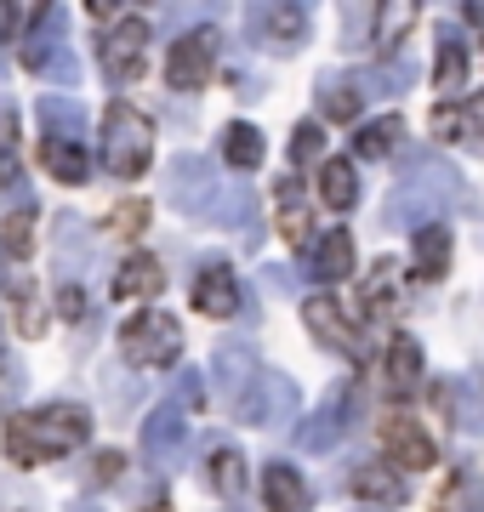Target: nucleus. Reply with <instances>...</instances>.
Listing matches in <instances>:
<instances>
[{"label": "nucleus", "instance_id": "46", "mask_svg": "<svg viewBox=\"0 0 484 512\" xmlns=\"http://www.w3.org/2000/svg\"><path fill=\"white\" fill-rule=\"evenodd\" d=\"M75 512H97V507H75Z\"/></svg>", "mask_w": 484, "mask_h": 512}, {"label": "nucleus", "instance_id": "9", "mask_svg": "<svg viewBox=\"0 0 484 512\" xmlns=\"http://www.w3.org/2000/svg\"><path fill=\"white\" fill-rule=\"evenodd\" d=\"M143 57H149V23L143 18H120L114 23V35L103 40V69H109V80L131 86V80L143 74Z\"/></svg>", "mask_w": 484, "mask_h": 512}, {"label": "nucleus", "instance_id": "41", "mask_svg": "<svg viewBox=\"0 0 484 512\" xmlns=\"http://www.w3.org/2000/svg\"><path fill=\"white\" fill-rule=\"evenodd\" d=\"M23 177V160H18V143H12V131L0 126V188H12Z\"/></svg>", "mask_w": 484, "mask_h": 512}, {"label": "nucleus", "instance_id": "27", "mask_svg": "<svg viewBox=\"0 0 484 512\" xmlns=\"http://www.w3.org/2000/svg\"><path fill=\"white\" fill-rule=\"evenodd\" d=\"M445 268H450V234H445V222H433V228L416 234V274L439 279Z\"/></svg>", "mask_w": 484, "mask_h": 512}, {"label": "nucleus", "instance_id": "15", "mask_svg": "<svg viewBox=\"0 0 484 512\" xmlns=\"http://www.w3.org/2000/svg\"><path fill=\"white\" fill-rule=\"evenodd\" d=\"M86 268H92V228H86V217H57V274H63V285H80Z\"/></svg>", "mask_w": 484, "mask_h": 512}, {"label": "nucleus", "instance_id": "36", "mask_svg": "<svg viewBox=\"0 0 484 512\" xmlns=\"http://www.w3.org/2000/svg\"><path fill=\"white\" fill-rule=\"evenodd\" d=\"M371 23H376V6H348V12H342V46H348V52L371 46Z\"/></svg>", "mask_w": 484, "mask_h": 512}, {"label": "nucleus", "instance_id": "18", "mask_svg": "<svg viewBox=\"0 0 484 512\" xmlns=\"http://www.w3.org/2000/svg\"><path fill=\"white\" fill-rule=\"evenodd\" d=\"M354 495H365V501H376V507H405V501H410L405 478L393 473L388 461H371V467H359V473H354Z\"/></svg>", "mask_w": 484, "mask_h": 512}, {"label": "nucleus", "instance_id": "37", "mask_svg": "<svg viewBox=\"0 0 484 512\" xmlns=\"http://www.w3.org/2000/svg\"><path fill=\"white\" fill-rule=\"evenodd\" d=\"M319 154H325V131H319L314 120H302V126L291 131V165H314Z\"/></svg>", "mask_w": 484, "mask_h": 512}, {"label": "nucleus", "instance_id": "45", "mask_svg": "<svg viewBox=\"0 0 484 512\" xmlns=\"http://www.w3.org/2000/svg\"><path fill=\"white\" fill-rule=\"evenodd\" d=\"M462 18H467V23H484V6L473 0V6H462Z\"/></svg>", "mask_w": 484, "mask_h": 512}, {"label": "nucleus", "instance_id": "43", "mask_svg": "<svg viewBox=\"0 0 484 512\" xmlns=\"http://www.w3.org/2000/svg\"><path fill=\"white\" fill-rule=\"evenodd\" d=\"M462 114H467V143L484 154V97H479V103H467Z\"/></svg>", "mask_w": 484, "mask_h": 512}, {"label": "nucleus", "instance_id": "2", "mask_svg": "<svg viewBox=\"0 0 484 512\" xmlns=\"http://www.w3.org/2000/svg\"><path fill=\"white\" fill-rule=\"evenodd\" d=\"M86 433H92V416L80 404H40V410H23L6 421V456L18 467H40V461L75 456Z\"/></svg>", "mask_w": 484, "mask_h": 512}, {"label": "nucleus", "instance_id": "4", "mask_svg": "<svg viewBox=\"0 0 484 512\" xmlns=\"http://www.w3.org/2000/svg\"><path fill=\"white\" fill-rule=\"evenodd\" d=\"M103 160H109V171L120 177V183H131V177H143L154 160V126L143 109H131V103H109V114H103Z\"/></svg>", "mask_w": 484, "mask_h": 512}, {"label": "nucleus", "instance_id": "1", "mask_svg": "<svg viewBox=\"0 0 484 512\" xmlns=\"http://www.w3.org/2000/svg\"><path fill=\"white\" fill-rule=\"evenodd\" d=\"M211 387H217V399H223L240 421H251V427H280V421L291 416V404H297V382H291V376L251 365L240 348L217 353Z\"/></svg>", "mask_w": 484, "mask_h": 512}, {"label": "nucleus", "instance_id": "24", "mask_svg": "<svg viewBox=\"0 0 484 512\" xmlns=\"http://www.w3.org/2000/svg\"><path fill=\"white\" fill-rule=\"evenodd\" d=\"M319 200L331 205V211H348V205L359 200V177L348 160H325V171H319Z\"/></svg>", "mask_w": 484, "mask_h": 512}, {"label": "nucleus", "instance_id": "8", "mask_svg": "<svg viewBox=\"0 0 484 512\" xmlns=\"http://www.w3.org/2000/svg\"><path fill=\"white\" fill-rule=\"evenodd\" d=\"M211 63H217V35H211V29H188V35L166 52V80L177 92H200Z\"/></svg>", "mask_w": 484, "mask_h": 512}, {"label": "nucleus", "instance_id": "39", "mask_svg": "<svg viewBox=\"0 0 484 512\" xmlns=\"http://www.w3.org/2000/svg\"><path fill=\"white\" fill-rule=\"evenodd\" d=\"M462 137H467L462 109H433V143H462Z\"/></svg>", "mask_w": 484, "mask_h": 512}, {"label": "nucleus", "instance_id": "44", "mask_svg": "<svg viewBox=\"0 0 484 512\" xmlns=\"http://www.w3.org/2000/svg\"><path fill=\"white\" fill-rule=\"evenodd\" d=\"M120 467H126L120 456H103V461H97V484H109V478H120Z\"/></svg>", "mask_w": 484, "mask_h": 512}, {"label": "nucleus", "instance_id": "7", "mask_svg": "<svg viewBox=\"0 0 484 512\" xmlns=\"http://www.w3.org/2000/svg\"><path fill=\"white\" fill-rule=\"evenodd\" d=\"M245 35L262 52H297L308 40V6H257V12H245Z\"/></svg>", "mask_w": 484, "mask_h": 512}, {"label": "nucleus", "instance_id": "33", "mask_svg": "<svg viewBox=\"0 0 484 512\" xmlns=\"http://www.w3.org/2000/svg\"><path fill=\"white\" fill-rule=\"evenodd\" d=\"M35 211H29V205H23V211H12V217H6V228H0V251L12 256V262H23V256H29V245H35Z\"/></svg>", "mask_w": 484, "mask_h": 512}, {"label": "nucleus", "instance_id": "10", "mask_svg": "<svg viewBox=\"0 0 484 512\" xmlns=\"http://www.w3.org/2000/svg\"><path fill=\"white\" fill-rule=\"evenodd\" d=\"M183 450H188L183 404H160V410L143 421V456H149V467H177Z\"/></svg>", "mask_w": 484, "mask_h": 512}, {"label": "nucleus", "instance_id": "16", "mask_svg": "<svg viewBox=\"0 0 484 512\" xmlns=\"http://www.w3.org/2000/svg\"><path fill=\"white\" fill-rule=\"evenodd\" d=\"M160 291H166V268L154 256H131V262L114 268V285H109L114 302H137V296H160Z\"/></svg>", "mask_w": 484, "mask_h": 512}, {"label": "nucleus", "instance_id": "11", "mask_svg": "<svg viewBox=\"0 0 484 512\" xmlns=\"http://www.w3.org/2000/svg\"><path fill=\"white\" fill-rule=\"evenodd\" d=\"M188 296H194V313H205V319H234L240 313V279H234L228 262H205L188 285Z\"/></svg>", "mask_w": 484, "mask_h": 512}, {"label": "nucleus", "instance_id": "3", "mask_svg": "<svg viewBox=\"0 0 484 512\" xmlns=\"http://www.w3.org/2000/svg\"><path fill=\"white\" fill-rule=\"evenodd\" d=\"M456 171L439 160H410V171L393 183V194L382 200V228L388 234H422V228H433V222L445 217L450 205H456Z\"/></svg>", "mask_w": 484, "mask_h": 512}, {"label": "nucleus", "instance_id": "28", "mask_svg": "<svg viewBox=\"0 0 484 512\" xmlns=\"http://www.w3.org/2000/svg\"><path fill=\"white\" fill-rule=\"evenodd\" d=\"M416 18H422V6H416V0H393V6H376V40H382V46H399V40L416 29Z\"/></svg>", "mask_w": 484, "mask_h": 512}, {"label": "nucleus", "instance_id": "22", "mask_svg": "<svg viewBox=\"0 0 484 512\" xmlns=\"http://www.w3.org/2000/svg\"><path fill=\"white\" fill-rule=\"evenodd\" d=\"M40 126H46V131H52V137H57V143H80V131H86V109H80V103H75V97H40Z\"/></svg>", "mask_w": 484, "mask_h": 512}, {"label": "nucleus", "instance_id": "21", "mask_svg": "<svg viewBox=\"0 0 484 512\" xmlns=\"http://www.w3.org/2000/svg\"><path fill=\"white\" fill-rule=\"evenodd\" d=\"M211 222H217V228H245V222H251V245H262V228H257V194H251V183H228V194L217 200Z\"/></svg>", "mask_w": 484, "mask_h": 512}, {"label": "nucleus", "instance_id": "29", "mask_svg": "<svg viewBox=\"0 0 484 512\" xmlns=\"http://www.w3.org/2000/svg\"><path fill=\"white\" fill-rule=\"evenodd\" d=\"M274 200H280V234L291 239V245H302V239H308V205H302V188L285 177V183L274 188Z\"/></svg>", "mask_w": 484, "mask_h": 512}, {"label": "nucleus", "instance_id": "30", "mask_svg": "<svg viewBox=\"0 0 484 512\" xmlns=\"http://www.w3.org/2000/svg\"><path fill=\"white\" fill-rule=\"evenodd\" d=\"M6 291H12V302H18V330L35 342L40 330H46V313H40V302H35V285L23 274H6Z\"/></svg>", "mask_w": 484, "mask_h": 512}, {"label": "nucleus", "instance_id": "13", "mask_svg": "<svg viewBox=\"0 0 484 512\" xmlns=\"http://www.w3.org/2000/svg\"><path fill=\"white\" fill-rule=\"evenodd\" d=\"M302 319H308V330H314L325 348L354 353V359L365 353V348H359V330L348 325V319H342V308H336L331 296H308V302H302Z\"/></svg>", "mask_w": 484, "mask_h": 512}, {"label": "nucleus", "instance_id": "17", "mask_svg": "<svg viewBox=\"0 0 484 512\" xmlns=\"http://www.w3.org/2000/svg\"><path fill=\"white\" fill-rule=\"evenodd\" d=\"M308 274L314 279H348L354 274V239L331 228V234L314 239V251H308Z\"/></svg>", "mask_w": 484, "mask_h": 512}, {"label": "nucleus", "instance_id": "14", "mask_svg": "<svg viewBox=\"0 0 484 512\" xmlns=\"http://www.w3.org/2000/svg\"><path fill=\"white\" fill-rule=\"evenodd\" d=\"M382 444H388V461H399V467H433V461H439L433 439L416 427V421H405V416L382 421Z\"/></svg>", "mask_w": 484, "mask_h": 512}, {"label": "nucleus", "instance_id": "35", "mask_svg": "<svg viewBox=\"0 0 484 512\" xmlns=\"http://www.w3.org/2000/svg\"><path fill=\"white\" fill-rule=\"evenodd\" d=\"M211 484H217V495H240L245 490V461H240V450H217L211 456Z\"/></svg>", "mask_w": 484, "mask_h": 512}, {"label": "nucleus", "instance_id": "38", "mask_svg": "<svg viewBox=\"0 0 484 512\" xmlns=\"http://www.w3.org/2000/svg\"><path fill=\"white\" fill-rule=\"evenodd\" d=\"M109 228H114V234H126V239H137L143 228H149V205H143V200H126V205L109 217Z\"/></svg>", "mask_w": 484, "mask_h": 512}, {"label": "nucleus", "instance_id": "19", "mask_svg": "<svg viewBox=\"0 0 484 512\" xmlns=\"http://www.w3.org/2000/svg\"><path fill=\"white\" fill-rule=\"evenodd\" d=\"M262 501H268L274 512H308L314 495H308V484H302L297 467H268V473H262Z\"/></svg>", "mask_w": 484, "mask_h": 512}, {"label": "nucleus", "instance_id": "32", "mask_svg": "<svg viewBox=\"0 0 484 512\" xmlns=\"http://www.w3.org/2000/svg\"><path fill=\"white\" fill-rule=\"evenodd\" d=\"M399 131H405V126H399L393 114H388V120H371V126L359 131V154H365V160H388L393 148H399Z\"/></svg>", "mask_w": 484, "mask_h": 512}, {"label": "nucleus", "instance_id": "26", "mask_svg": "<svg viewBox=\"0 0 484 512\" xmlns=\"http://www.w3.org/2000/svg\"><path fill=\"white\" fill-rule=\"evenodd\" d=\"M416 376H422V348H416L410 336H399V342H393V353H388V387H393V399H410Z\"/></svg>", "mask_w": 484, "mask_h": 512}, {"label": "nucleus", "instance_id": "23", "mask_svg": "<svg viewBox=\"0 0 484 512\" xmlns=\"http://www.w3.org/2000/svg\"><path fill=\"white\" fill-rule=\"evenodd\" d=\"M365 92H359V80H342V74H319V114L325 120H354Z\"/></svg>", "mask_w": 484, "mask_h": 512}, {"label": "nucleus", "instance_id": "25", "mask_svg": "<svg viewBox=\"0 0 484 512\" xmlns=\"http://www.w3.org/2000/svg\"><path fill=\"white\" fill-rule=\"evenodd\" d=\"M223 154H228V165H234V171H257L262 154H268V143H262L257 126L234 120V126H228V137H223Z\"/></svg>", "mask_w": 484, "mask_h": 512}, {"label": "nucleus", "instance_id": "5", "mask_svg": "<svg viewBox=\"0 0 484 512\" xmlns=\"http://www.w3.org/2000/svg\"><path fill=\"white\" fill-rule=\"evenodd\" d=\"M177 353H183V325L171 319V313H137L126 330H120V359L126 365H137V370H166V365H177Z\"/></svg>", "mask_w": 484, "mask_h": 512}, {"label": "nucleus", "instance_id": "34", "mask_svg": "<svg viewBox=\"0 0 484 512\" xmlns=\"http://www.w3.org/2000/svg\"><path fill=\"white\" fill-rule=\"evenodd\" d=\"M410 80H416V69H410L405 57L399 63H382L376 74H365L359 80V92H382V97H399V92H410Z\"/></svg>", "mask_w": 484, "mask_h": 512}, {"label": "nucleus", "instance_id": "12", "mask_svg": "<svg viewBox=\"0 0 484 512\" xmlns=\"http://www.w3.org/2000/svg\"><path fill=\"white\" fill-rule=\"evenodd\" d=\"M348 421H354V393H342V387H336L331 404H325L319 416L297 421V444L325 456V450H336V439H342V427H348Z\"/></svg>", "mask_w": 484, "mask_h": 512}, {"label": "nucleus", "instance_id": "40", "mask_svg": "<svg viewBox=\"0 0 484 512\" xmlns=\"http://www.w3.org/2000/svg\"><path fill=\"white\" fill-rule=\"evenodd\" d=\"M382 302H393V262H376L371 285H365V308L382 313Z\"/></svg>", "mask_w": 484, "mask_h": 512}, {"label": "nucleus", "instance_id": "31", "mask_svg": "<svg viewBox=\"0 0 484 512\" xmlns=\"http://www.w3.org/2000/svg\"><path fill=\"white\" fill-rule=\"evenodd\" d=\"M462 80H467V46L462 40H445L439 46V69H433V86L439 92H462Z\"/></svg>", "mask_w": 484, "mask_h": 512}, {"label": "nucleus", "instance_id": "6", "mask_svg": "<svg viewBox=\"0 0 484 512\" xmlns=\"http://www.w3.org/2000/svg\"><path fill=\"white\" fill-rule=\"evenodd\" d=\"M160 194H166V205H177L188 217H211L217 200H223V183H217L205 154H177L166 165V177H160Z\"/></svg>", "mask_w": 484, "mask_h": 512}, {"label": "nucleus", "instance_id": "20", "mask_svg": "<svg viewBox=\"0 0 484 512\" xmlns=\"http://www.w3.org/2000/svg\"><path fill=\"white\" fill-rule=\"evenodd\" d=\"M40 165L52 171L57 183H69V188L92 177V160H86V148H80V143H57V137H46V143H40Z\"/></svg>", "mask_w": 484, "mask_h": 512}, {"label": "nucleus", "instance_id": "42", "mask_svg": "<svg viewBox=\"0 0 484 512\" xmlns=\"http://www.w3.org/2000/svg\"><path fill=\"white\" fill-rule=\"evenodd\" d=\"M57 313H63V319H86V296H80V285H63V291H57Z\"/></svg>", "mask_w": 484, "mask_h": 512}]
</instances>
